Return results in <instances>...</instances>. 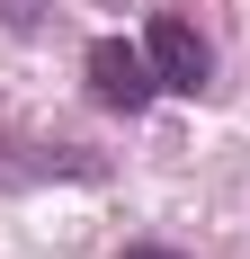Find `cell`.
Here are the masks:
<instances>
[{"label": "cell", "mask_w": 250, "mask_h": 259, "mask_svg": "<svg viewBox=\"0 0 250 259\" xmlns=\"http://www.w3.org/2000/svg\"><path fill=\"white\" fill-rule=\"evenodd\" d=\"M125 259H179V250H152V241H143V250H125Z\"/></svg>", "instance_id": "obj_4"}, {"label": "cell", "mask_w": 250, "mask_h": 259, "mask_svg": "<svg viewBox=\"0 0 250 259\" xmlns=\"http://www.w3.org/2000/svg\"><path fill=\"white\" fill-rule=\"evenodd\" d=\"M45 18H54V0H0V27L9 36H36Z\"/></svg>", "instance_id": "obj_3"}, {"label": "cell", "mask_w": 250, "mask_h": 259, "mask_svg": "<svg viewBox=\"0 0 250 259\" xmlns=\"http://www.w3.org/2000/svg\"><path fill=\"white\" fill-rule=\"evenodd\" d=\"M152 90H161V72H152V54H143V45H125V36H99V45H90V99H99V107L143 116Z\"/></svg>", "instance_id": "obj_1"}, {"label": "cell", "mask_w": 250, "mask_h": 259, "mask_svg": "<svg viewBox=\"0 0 250 259\" xmlns=\"http://www.w3.org/2000/svg\"><path fill=\"white\" fill-rule=\"evenodd\" d=\"M143 54H152V72H161V90H188V99H197L205 72H215V54H205V36H197L188 18H152Z\"/></svg>", "instance_id": "obj_2"}]
</instances>
